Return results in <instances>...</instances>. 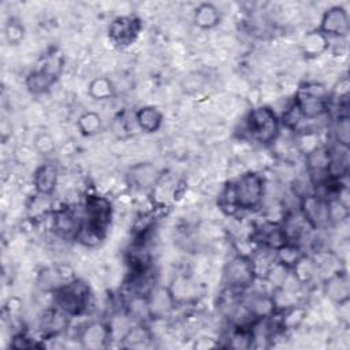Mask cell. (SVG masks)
<instances>
[{
  "mask_svg": "<svg viewBox=\"0 0 350 350\" xmlns=\"http://www.w3.org/2000/svg\"><path fill=\"white\" fill-rule=\"evenodd\" d=\"M77 127L82 135H94L101 129V118L96 112H85L77 120Z\"/></svg>",
  "mask_w": 350,
  "mask_h": 350,
  "instance_id": "cell-27",
  "label": "cell"
},
{
  "mask_svg": "<svg viewBox=\"0 0 350 350\" xmlns=\"http://www.w3.org/2000/svg\"><path fill=\"white\" fill-rule=\"evenodd\" d=\"M82 219L70 208H62L53 213V230L63 238H78Z\"/></svg>",
  "mask_w": 350,
  "mask_h": 350,
  "instance_id": "cell-12",
  "label": "cell"
},
{
  "mask_svg": "<svg viewBox=\"0 0 350 350\" xmlns=\"http://www.w3.org/2000/svg\"><path fill=\"white\" fill-rule=\"evenodd\" d=\"M319 30L327 37H345L349 33V14L346 8L342 5L328 8L321 16Z\"/></svg>",
  "mask_w": 350,
  "mask_h": 350,
  "instance_id": "cell-10",
  "label": "cell"
},
{
  "mask_svg": "<svg viewBox=\"0 0 350 350\" xmlns=\"http://www.w3.org/2000/svg\"><path fill=\"white\" fill-rule=\"evenodd\" d=\"M304 256H305V254L302 253V250L299 249L298 245L288 242V243H286L284 246H282L280 249L276 250L275 258H276L278 262H280V264H283L284 267H287V268L291 269Z\"/></svg>",
  "mask_w": 350,
  "mask_h": 350,
  "instance_id": "cell-25",
  "label": "cell"
},
{
  "mask_svg": "<svg viewBox=\"0 0 350 350\" xmlns=\"http://www.w3.org/2000/svg\"><path fill=\"white\" fill-rule=\"evenodd\" d=\"M57 167L52 163L41 164L33 176V183L38 194L49 196L56 187L57 183Z\"/></svg>",
  "mask_w": 350,
  "mask_h": 350,
  "instance_id": "cell-16",
  "label": "cell"
},
{
  "mask_svg": "<svg viewBox=\"0 0 350 350\" xmlns=\"http://www.w3.org/2000/svg\"><path fill=\"white\" fill-rule=\"evenodd\" d=\"M242 304L254 321L269 319L276 312L273 297L265 293H250L242 299Z\"/></svg>",
  "mask_w": 350,
  "mask_h": 350,
  "instance_id": "cell-11",
  "label": "cell"
},
{
  "mask_svg": "<svg viewBox=\"0 0 350 350\" xmlns=\"http://www.w3.org/2000/svg\"><path fill=\"white\" fill-rule=\"evenodd\" d=\"M301 215L312 230H324L332 223L329 201L321 194H306L301 198Z\"/></svg>",
  "mask_w": 350,
  "mask_h": 350,
  "instance_id": "cell-7",
  "label": "cell"
},
{
  "mask_svg": "<svg viewBox=\"0 0 350 350\" xmlns=\"http://www.w3.org/2000/svg\"><path fill=\"white\" fill-rule=\"evenodd\" d=\"M293 275L298 283H306L314 278L317 272V267L313 258L304 256L293 268Z\"/></svg>",
  "mask_w": 350,
  "mask_h": 350,
  "instance_id": "cell-26",
  "label": "cell"
},
{
  "mask_svg": "<svg viewBox=\"0 0 350 350\" xmlns=\"http://www.w3.org/2000/svg\"><path fill=\"white\" fill-rule=\"evenodd\" d=\"M68 317L70 316H67L64 312H62L57 308L48 310L41 319L42 334H45L48 336H55V335L60 334L67 327Z\"/></svg>",
  "mask_w": 350,
  "mask_h": 350,
  "instance_id": "cell-20",
  "label": "cell"
},
{
  "mask_svg": "<svg viewBox=\"0 0 350 350\" xmlns=\"http://www.w3.org/2000/svg\"><path fill=\"white\" fill-rule=\"evenodd\" d=\"M34 146L41 154H49L55 150V142H53L52 137L46 133L37 135V138L34 141Z\"/></svg>",
  "mask_w": 350,
  "mask_h": 350,
  "instance_id": "cell-31",
  "label": "cell"
},
{
  "mask_svg": "<svg viewBox=\"0 0 350 350\" xmlns=\"http://www.w3.org/2000/svg\"><path fill=\"white\" fill-rule=\"evenodd\" d=\"M130 178H131V182H134L138 187L146 189V187L153 186L157 182V179L160 178V175L154 165H152L149 163H142V164H138L131 168Z\"/></svg>",
  "mask_w": 350,
  "mask_h": 350,
  "instance_id": "cell-22",
  "label": "cell"
},
{
  "mask_svg": "<svg viewBox=\"0 0 350 350\" xmlns=\"http://www.w3.org/2000/svg\"><path fill=\"white\" fill-rule=\"evenodd\" d=\"M336 142L349 145V118L339 116L336 123Z\"/></svg>",
  "mask_w": 350,
  "mask_h": 350,
  "instance_id": "cell-32",
  "label": "cell"
},
{
  "mask_svg": "<svg viewBox=\"0 0 350 350\" xmlns=\"http://www.w3.org/2000/svg\"><path fill=\"white\" fill-rule=\"evenodd\" d=\"M7 38L11 44H18L22 38H23V27L21 23H18L16 21H11L7 25Z\"/></svg>",
  "mask_w": 350,
  "mask_h": 350,
  "instance_id": "cell-33",
  "label": "cell"
},
{
  "mask_svg": "<svg viewBox=\"0 0 350 350\" xmlns=\"http://www.w3.org/2000/svg\"><path fill=\"white\" fill-rule=\"evenodd\" d=\"M220 22L219 10L211 3H202L194 10V23L201 29H212Z\"/></svg>",
  "mask_w": 350,
  "mask_h": 350,
  "instance_id": "cell-23",
  "label": "cell"
},
{
  "mask_svg": "<svg viewBox=\"0 0 350 350\" xmlns=\"http://www.w3.org/2000/svg\"><path fill=\"white\" fill-rule=\"evenodd\" d=\"M89 94L94 100H107L115 94V88L111 79L105 77H97L89 83Z\"/></svg>",
  "mask_w": 350,
  "mask_h": 350,
  "instance_id": "cell-24",
  "label": "cell"
},
{
  "mask_svg": "<svg viewBox=\"0 0 350 350\" xmlns=\"http://www.w3.org/2000/svg\"><path fill=\"white\" fill-rule=\"evenodd\" d=\"M111 202L104 197L90 196L86 198L82 217V227L78 239L86 245L98 243L107 232L111 223Z\"/></svg>",
  "mask_w": 350,
  "mask_h": 350,
  "instance_id": "cell-1",
  "label": "cell"
},
{
  "mask_svg": "<svg viewBox=\"0 0 350 350\" xmlns=\"http://www.w3.org/2000/svg\"><path fill=\"white\" fill-rule=\"evenodd\" d=\"M257 278L253 260L239 254L231 258L224 267V282L231 290H246Z\"/></svg>",
  "mask_w": 350,
  "mask_h": 350,
  "instance_id": "cell-6",
  "label": "cell"
},
{
  "mask_svg": "<svg viewBox=\"0 0 350 350\" xmlns=\"http://www.w3.org/2000/svg\"><path fill=\"white\" fill-rule=\"evenodd\" d=\"M320 138H319V134L313 130H302L298 137H297V145H298V149L301 150V153H304L305 156L310 154L312 152H314L316 149L320 148V144H319Z\"/></svg>",
  "mask_w": 350,
  "mask_h": 350,
  "instance_id": "cell-29",
  "label": "cell"
},
{
  "mask_svg": "<svg viewBox=\"0 0 350 350\" xmlns=\"http://www.w3.org/2000/svg\"><path fill=\"white\" fill-rule=\"evenodd\" d=\"M304 316H305L304 309L295 308V305L291 308H287L286 314L282 319V327L283 328H295L297 325H299Z\"/></svg>",
  "mask_w": 350,
  "mask_h": 350,
  "instance_id": "cell-30",
  "label": "cell"
},
{
  "mask_svg": "<svg viewBox=\"0 0 350 350\" xmlns=\"http://www.w3.org/2000/svg\"><path fill=\"white\" fill-rule=\"evenodd\" d=\"M324 288H325V294L331 299H334L336 304L349 302L350 287H349V279L346 272L338 269L336 272L329 275L325 280Z\"/></svg>",
  "mask_w": 350,
  "mask_h": 350,
  "instance_id": "cell-15",
  "label": "cell"
},
{
  "mask_svg": "<svg viewBox=\"0 0 350 350\" xmlns=\"http://www.w3.org/2000/svg\"><path fill=\"white\" fill-rule=\"evenodd\" d=\"M62 57L60 56H51L46 59L44 66L40 68L31 71L26 78V86L27 89L34 93H44L46 92L52 83L56 81L60 70H62Z\"/></svg>",
  "mask_w": 350,
  "mask_h": 350,
  "instance_id": "cell-8",
  "label": "cell"
},
{
  "mask_svg": "<svg viewBox=\"0 0 350 350\" xmlns=\"http://www.w3.org/2000/svg\"><path fill=\"white\" fill-rule=\"evenodd\" d=\"M139 31H141V21L131 15L115 18L108 27L109 38L116 45H120V46H127L133 44L138 37Z\"/></svg>",
  "mask_w": 350,
  "mask_h": 350,
  "instance_id": "cell-9",
  "label": "cell"
},
{
  "mask_svg": "<svg viewBox=\"0 0 350 350\" xmlns=\"http://www.w3.org/2000/svg\"><path fill=\"white\" fill-rule=\"evenodd\" d=\"M264 197V179L256 172H245L237 180L230 183L224 191L227 205L252 211L261 205Z\"/></svg>",
  "mask_w": 350,
  "mask_h": 350,
  "instance_id": "cell-2",
  "label": "cell"
},
{
  "mask_svg": "<svg viewBox=\"0 0 350 350\" xmlns=\"http://www.w3.org/2000/svg\"><path fill=\"white\" fill-rule=\"evenodd\" d=\"M135 120L146 133H154L161 127L163 123V113L156 107H142L135 113Z\"/></svg>",
  "mask_w": 350,
  "mask_h": 350,
  "instance_id": "cell-21",
  "label": "cell"
},
{
  "mask_svg": "<svg viewBox=\"0 0 350 350\" xmlns=\"http://www.w3.org/2000/svg\"><path fill=\"white\" fill-rule=\"evenodd\" d=\"M328 157H329V178L342 179L347 176L350 168V159H349V145H343L335 142L334 146L328 148Z\"/></svg>",
  "mask_w": 350,
  "mask_h": 350,
  "instance_id": "cell-13",
  "label": "cell"
},
{
  "mask_svg": "<svg viewBox=\"0 0 350 350\" xmlns=\"http://www.w3.org/2000/svg\"><path fill=\"white\" fill-rule=\"evenodd\" d=\"M148 299L149 313L150 317H164L167 313L171 312V309L175 306V299L168 288H156L152 290Z\"/></svg>",
  "mask_w": 350,
  "mask_h": 350,
  "instance_id": "cell-17",
  "label": "cell"
},
{
  "mask_svg": "<svg viewBox=\"0 0 350 350\" xmlns=\"http://www.w3.org/2000/svg\"><path fill=\"white\" fill-rule=\"evenodd\" d=\"M89 287L81 280H72L55 291V305L67 316L82 314L89 304Z\"/></svg>",
  "mask_w": 350,
  "mask_h": 350,
  "instance_id": "cell-5",
  "label": "cell"
},
{
  "mask_svg": "<svg viewBox=\"0 0 350 350\" xmlns=\"http://www.w3.org/2000/svg\"><path fill=\"white\" fill-rule=\"evenodd\" d=\"M246 127L254 141L268 145L278 138L280 123L273 109L267 105H260L250 111Z\"/></svg>",
  "mask_w": 350,
  "mask_h": 350,
  "instance_id": "cell-4",
  "label": "cell"
},
{
  "mask_svg": "<svg viewBox=\"0 0 350 350\" xmlns=\"http://www.w3.org/2000/svg\"><path fill=\"white\" fill-rule=\"evenodd\" d=\"M304 119H317L329 108V94L324 85L308 82L298 88L294 103Z\"/></svg>",
  "mask_w": 350,
  "mask_h": 350,
  "instance_id": "cell-3",
  "label": "cell"
},
{
  "mask_svg": "<svg viewBox=\"0 0 350 350\" xmlns=\"http://www.w3.org/2000/svg\"><path fill=\"white\" fill-rule=\"evenodd\" d=\"M108 338H109V328L103 323H92L86 325L79 335L82 345L89 349L103 347L108 340Z\"/></svg>",
  "mask_w": 350,
  "mask_h": 350,
  "instance_id": "cell-18",
  "label": "cell"
},
{
  "mask_svg": "<svg viewBox=\"0 0 350 350\" xmlns=\"http://www.w3.org/2000/svg\"><path fill=\"white\" fill-rule=\"evenodd\" d=\"M254 238L257 239V242H260L261 245H264L267 249L269 250H278L282 246H284L286 243H288L286 234L283 231L282 224L278 223H264L257 231Z\"/></svg>",
  "mask_w": 350,
  "mask_h": 350,
  "instance_id": "cell-14",
  "label": "cell"
},
{
  "mask_svg": "<svg viewBox=\"0 0 350 350\" xmlns=\"http://www.w3.org/2000/svg\"><path fill=\"white\" fill-rule=\"evenodd\" d=\"M301 49L306 57H317L328 49V37L319 29L308 31L301 41Z\"/></svg>",
  "mask_w": 350,
  "mask_h": 350,
  "instance_id": "cell-19",
  "label": "cell"
},
{
  "mask_svg": "<svg viewBox=\"0 0 350 350\" xmlns=\"http://www.w3.org/2000/svg\"><path fill=\"white\" fill-rule=\"evenodd\" d=\"M150 339V332L149 329L139 324L135 327H131L127 329V332L123 335V342L126 343V346L129 347H139V346H145Z\"/></svg>",
  "mask_w": 350,
  "mask_h": 350,
  "instance_id": "cell-28",
  "label": "cell"
}]
</instances>
